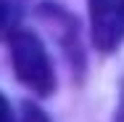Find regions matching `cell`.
<instances>
[{
	"mask_svg": "<svg viewBox=\"0 0 124 122\" xmlns=\"http://www.w3.org/2000/svg\"><path fill=\"white\" fill-rule=\"evenodd\" d=\"M11 61L19 82H24L29 90L40 96H50L55 90V72H53L50 56L34 32L29 29L11 32Z\"/></svg>",
	"mask_w": 124,
	"mask_h": 122,
	"instance_id": "1",
	"label": "cell"
},
{
	"mask_svg": "<svg viewBox=\"0 0 124 122\" xmlns=\"http://www.w3.org/2000/svg\"><path fill=\"white\" fill-rule=\"evenodd\" d=\"M93 43L103 53H111L124 40V0H87Z\"/></svg>",
	"mask_w": 124,
	"mask_h": 122,
	"instance_id": "2",
	"label": "cell"
},
{
	"mask_svg": "<svg viewBox=\"0 0 124 122\" xmlns=\"http://www.w3.org/2000/svg\"><path fill=\"white\" fill-rule=\"evenodd\" d=\"M0 122H16L13 112H11V103L5 101V96L0 93Z\"/></svg>",
	"mask_w": 124,
	"mask_h": 122,
	"instance_id": "3",
	"label": "cell"
},
{
	"mask_svg": "<svg viewBox=\"0 0 124 122\" xmlns=\"http://www.w3.org/2000/svg\"><path fill=\"white\" fill-rule=\"evenodd\" d=\"M26 122H48V120H45V117H42L37 109H29V114H26Z\"/></svg>",
	"mask_w": 124,
	"mask_h": 122,
	"instance_id": "4",
	"label": "cell"
}]
</instances>
